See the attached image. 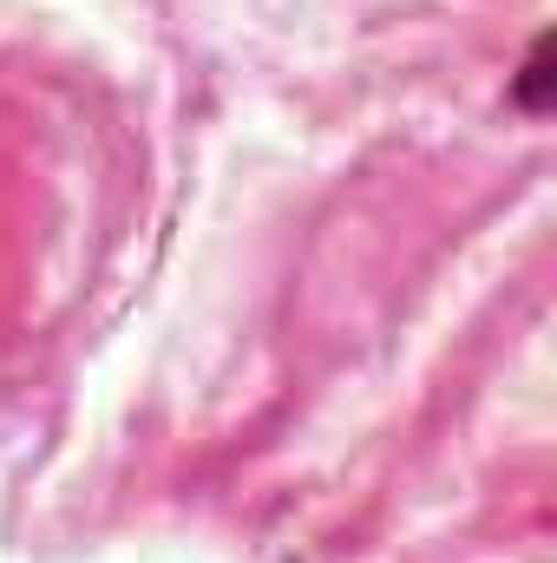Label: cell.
I'll use <instances>...</instances> for the list:
<instances>
[{
  "label": "cell",
  "instance_id": "cell-1",
  "mask_svg": "<svg viewBox=\"0 0 557 563\" xmlns=\"http://www.w3.org/2000/svg\"><path fill=\"white\" fill-rule=\"evenodd\" d=\"M512 99H518L525 112H545V106H551V40H532V53H525V73H518Z\"/></svg>",
  "mask_w": 557,
  "mask_h": 563
}]
</instances>
